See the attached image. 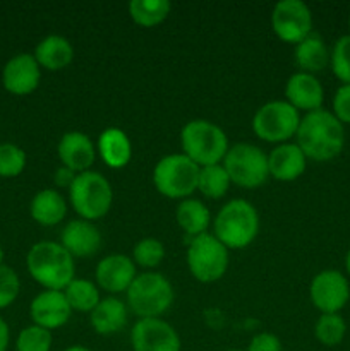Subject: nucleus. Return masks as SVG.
I'll use <instances>...</instances> for the list:
<instances>
[{
  "instance_id": "22",
  "label": "nucleus",
  "mask_w": 350,
  "mask_h": 351,
  "mask_svg": "<svg viewBox=\"0 0 350 351\" xmlns=\"http://www.w3.org/2000/svg\"><path fill=\"white\" fill-rule=\"evenodd\" d=\"M129 321V307L117 297H105L89 314V322L100 336H112L122 331Z\"/></svg>"
},
{
  "instance_id": "34",
  "label": "nucleus",
  "mask_w": 350,
  "mask_h": 351,
  "mask_svg": "<svg viewBox=\"0 0 350 351\" xmlns=\"http://www.w3.org/2000/svg\"><path fill=\"white\" fill-rule=\"evenodd\" d=\"M26 168V153L16 144H0V177H17Z\"/></svg>"
},
{
  "instance_id": "35",
  "label": "nucleus",
  "mask_w": 350,
  "mask_h": 351,
  "mask_svg": "<svg viewBox=\"0 0 350 351\" xmlns=\"http://www.w3.org/2000/svg\"><path fill=\"white\" fill-rule=\"evenodd\" d=\"M21 281L16 271L9 266H0V311L7 308L19 297Z\"/></svg>"
},
{
  "instance_id": "13",
  "label": "nucleus",
  "mask_w": 350,
  "mask_h": 351,
  "mask_svg": "<svg viewBox=\"0 0 350 351\" xmlns=\"http://www.w3.org/2000/svg\"><path fill=\"white\" fill-rule=\"evenodd\" d=\"M132 351H180V336L172 324L156 319H139L130 331Z\"/></svg>"
},
{
  "instance_id": "7",
  "label": "nucleus",
  "mask_w": 350,
  "mask_h": 351,
  "mask_svg": "<svg viewBox=\"0 0 350 351\" xmlns=\"http://www.w3.org/2000/svg\"><path fill=\"white\" fill-rule=\"evenodd\" d=\"M201 167L184 153L163 156L153 168L154 189L167 199H189L198 191Z\"/></svg>"
},
{
  "instance_id": "20",
  "label": "nucleus",
  "mask_w": 350,
  "mask_h": 351,
  "mask_svg": "<svg viewBox=\"0 0 350 351\" xmlns=\"http://www.w3.org/2000/svg\"><path fill=\"white\" fill-rule=\"evenodd\" d=\"M307 158L302 153L297 143L278 144L268 154V170L270 175L278 182H294L305 171Z\"/></svg>"
},
{
  "instance_id": "1",
  "label": "nucleus",
  "mask_w": 350,
  "mask_h": 351,
  "mask_svg": "<svg viewBox=\"0 0 350 351\" xmlns=\"http://www.w3.org/2000/svg\"><path fill=\"white\" fill-rule=\"evenodd\" d=\"M297 146L307 160L329 161L338 156L345 146V127L329 110L305 113L299 123Z\"/></svg>"
},
{
  "instance_id": "17",
  "label": "nucleus",
  "mask_w": 350,
  "mask_h": 351,
  "mask_svg": "<svg viewBox=\"0 0 350 351\" xmlns=\"http://www.w3.org/2000/svg\"><path fill=\"white\" fill-rule=\"evenodd\" d=\"M103 237L98 226L86 219H71L60 233V245L72 257L86 259L102 249Z\"/></svg>"
},
{
  "instance_id": "6",
  "label": "nucleus",
  "mask_w": 350,
  "mask_h": 351,
  "mask_svg": "<svg viewBox=\"0 0 350 351\" xmlns=\"http://www.w3.org/2000/svg\"><path fill=\"white\" fill-rule=\"evenodd\" d=\"M69 202L79 218L96 221L108 215L113 202V189L100 171L79 173L69 187Z\"/></svg>"
},
{
  "instance_id": "12",
  "label": "nucleus",
  "mask_w": 350,
  "mask_h": 351,
  "mask_svg": "<svg viewBox=\"0 0 350 351\" xmlns=\"http://www.w3.org/2000/svg\"><path fill=\"white\" fill-rule=\"evenodd\" d=\"M309 298L321 314H340L350 300L349 280L336 269L319 271L311 281Z\"/></svg>"
},
{
  "instance_id": "39",
  "label": "nucleus",
  "mask_w": 350,
  "mask_h": 351,
  "mask_svg": "<svg viewBox=\"0 0 350 351\" xmlns=\"http://www.w3.org/2000/svg\"><path fill=\"white\" fill-rule=\"evenodd\" d=\"M10 343V331L7 322L0 317V351H7Z\"/></svg>"
},
{
  "instance_id": "4",
  "label": "nucleus",
  "mask_w": 350,
  "mask_h": 351,
  "mask_svg": "<svg viewBox=\"0 0 350 351\" xmlns=\"http://www.w3.org/2000/svg\"><path fill=\"white\" fill-rule=\"evenodd\" d=\"M180 146L185 156L198 167L220 165L230 147L222 127L202 119L191 120L182 127Z\"/></svg>"
},
{
  "instance_id": "41",
  "label": "nucleus",
  "mask_w": 350,
  "mask_h": 351,
  "mask_svg": "<svg viewBox=\"0 0 350 351\" xmlns=\"http://www.w3.org/2000/svg\"><path fill=\"white\" fill-rule=\"evenodd\" d=\"M345 269H347V274L350 276V249L347 250V256H345Z\"/></svg>"
},
{
  "instance_id": "37",
  "label": "nucleus",
  "mask_w": 350,
  "mask_h": 351,
  "mask_svg": "<svg viewBox=\"0 0 350 351\" xmlns=\"http://www.w3.org/2000/svg\"><path fill=\"white\" fill-rule=\"evenodd\" d=\"M246 351H283V345L273 332H259L250 339Z\"/></svg>"
},
{
  "instance_id": "9",
  "label": "nucleus",
  "mask_w": 350,
  "mask_h": 351,
  "mask_svg": "<svg viewBox=\"0 0 350 351\" xmlns=\"http://www.w3.org/2000/svg\"><path fill=\"white\" fill-rule=\"evenodd\" d=\"M230 182L244 189L261 187L270 177L268 154L249 143H239L229 147L222 161Z\"/></svg>"
},
{
  "instance_id": "14",
  "label": "nucleus",
  "mask_w": 350,
  "mask_h": 351,
  "mask_svg": "<svg viewBox=\"0 0 350 351\" xmlns=\"http://www.w3.org/2000/svg\"><path fill=\"white\" fill-rule=\"evenodd\" d=\"M136 276L137 271L132 257L124 254H110L96 264V287L106 293H126Z\"/></svg>"
},
{
  "instance_id": "23",
  "label": "nucleus",
  "mask_w": 350,
  "mask_h": 351,
  "mask_svg": "<svg viewBox=\"0 0 350 351\" xmlns=\"http://www.w3.org/2000/svg\"><path fill=\"white\" fill-rule=\"evenodd\" d=\"M33 55L40 67L57 72L71 65L72 58H74V47L65 36L48 34L36 45Z\"/></svg>"
},
{
  "instance_id": "30",
  "label": "nucleus",
  "mask_w": 350,
  "mask_h": 351,
  "mask_svg": "<svg viewBox=\"0 0 350 351\" xmlns=\"http://www.w3.org/2000/svg\"><path fill=\"white\" fill-rule=\"evenodd\" d=\"M347 322L340 314H321L314 324V336L323 346H338L345 339Z\"/></svg>"
},
{
  "instance_id": "40",
  "label": "nucleus",
  "mask_w": 350,
  "mask_h": 351,
  "mask_svg": "<svg viewBox=\"0 0 350 351\" xmlns=\"http://www.w3.org/2000/svg\"><path fill=\"white\" fill-rule=\"evenodd\" d=\"M64 351H91V350L86 348V346H81V345H74V346H69V348H65Z\"/></svg>"
},
{
  "instance_id": "16",
  "label": "nucleus",
  "mask_w": 350,
  "mask_h": 351,
  "mask_svg": "<svg viewBox=\"0 0 350 351\" xmlns=\"http://www.w3.org/2000/svg\"><path fill=\"white\" fill-rule=\"evenodd\" d=\"M41 67L34 55L19 53L10 58L2 72L3 88L17 96L31 95L40 86Z\"/></svg>"
},
{
  "instance_id": "11",
  "label": "nucleus",
  "mask_w": 350,
  "mask_h": 351,
  "mask_svg": "<svg viewBox=\"0 0 350 351\" xmlns=\"http://www.w3.org/2000/svg\"><path fill=\"white\" fill-rule=\"evenodd\" d=\"M312 12L302 0H281L271 12V27L278 40L299 45L312 33Z\"/></svg>"
},
{
  "instance_id": "42",
  "label": "nucleus",
  "mask_w": 350,
  "mask_h": 351,
  "mask_svg": "<svg viewBox=\"0 0 350 351\" xmlns=\"http://www.w3.org/2000/svg\"><path fill=\"white\" fill-rule=\"evenodd\" d=\"M2 263H3V249L2 245H0V266H2Z\"/></svg>"
},
{
  "instance_id": "25",
  "label": "nucleus",
  "mask_w": 350,
  "mask_h": 351,
  "mask_svg": "<svg viewBox=\"0 0 350 351\" xmlns=\"http://www.w3.org/2000/svg\"><path fill=\"white\" fill-rule=\"evenodd\" d=\"M294 58L301 72H307V74L314 75L318 72L325 71L329 65V50L326 47L325 40L312 31L305 40L295 45Z\"/></svg>"
},
{
  "instance_id": "36",
  "label": "nucleus",
  "mask_w": 350,
  "mask_h": 351,
  "mask_svg": "<svg viewBox=\"0 0 350 351\" xmlns=\"http://www.w3.org/2000/svg\"><path fill=\"white\" fill-rule=\"evenodd\" d=\"M331 113L343 125H350V84H342L335 91Z\"/></svg>"
},
{
  "instance_id": "5",
  "label": "nucleus",
  "mask_w": 350,
  "mask_h": 351,
  "mask_svg": "<svg viewBox=\"0 0 350 351\" xmlns=\"http://www.w3.org/2000/svg\"><path fill=\"white\" fill-rule=\"evenodd\" d=\"M126 295L127 307L139 319L161 317L175 300L174 287L168 278L153 271L137 274Z\"/></svg>"
},
{
  "instance_id": "43",
  "label": "nucleus",
  "mask_w": 350,
  "mask_h": 351,
  "mask_svg": "<svg viewBox=\"0 0 350 351\" xmlns=\"http://www.w3.org/2000/svg\"><path fill=\"white\" fill-rule=\"evenodd\" d=\"M225 351H244V350H225Z\"/></svg>"
},
{
  "instance_id": "32",
  "label": "nucleus",
  "mask_w": 350,
  "mask_h": 351,
  "mask_svg": "<svg viewBox=\"0 0 350 351\" xmlns=\"http://www.w3.org/2000/svg\"><path fill=\"white\" fill-rule=\"evenodd\" d=\"M329 67L338 81L350 84V34H343L329 51Z\"/></svg>"
},
{
  "instance_id": "15",
  "label": "nucleus",
  "mask_w": 350,
  "mask_h": 351,
  "mask_svg": "<svg viewBox=\"0 0 350 351\" xmlns=\"http://www.w3.org/2000/svg\"><path fill=\"white\" fill-rule=\"evenodd\" d=\"M30 315L34 326L54 331L69 322L72 308L65 298L64 291L45 290L33 298L30 305Z\"/></svg>"
},
{
  "instance_id": "27",
  "label": "nucleus",
  "mask_w": 350,
  "mask_h": 351,
  "mask_svg": "<svg viewBox=\"0 0 350 351\" xmlns=\"http://www.w3.org/2000/svg\"><path fill=\"white\" fill-rule=\"evenodd\" d=\"M127 10L137 26L154 27L167 19L172 3L168 0H130Z\"/></svg>"
},
{
  "instance_id": "10",
  "label": "nucleus",
  "mask_w": 350,
  "mask_h": 351,
  "mask_svg": "<svg viewBox=\"0 0 350 351\" xmlns=\"http://www.w3.org/2000/svg\"><path fill=\"white\" fill-rule=\"evenodd\" d=\"M301 112L285 99L268 101L254 113L253 132L264 143L285 144L295 137L301 123Z\"/></svg>"
},
{
  "instance_id": "44",
  "label": "nucleus",
  "mask_w": 350,
  "mask_h": 351,
  "mask_svg": "<svg viewBox=\"0 0 350 351\" xmlns=\"http://www.w3.org/2000/svg\"><path fill=\"white\" fill-rule=\"evenodd\" d=\"M349 29H350V16H349ZM350 34V33H349Z\"/></svg>"
},
{
  "instance_id": "18",
  "label": "nucleus",
  "mask_w": 350,
  "mask_h": 351,
  "mask_svg": "<svg viewBox=\"0 0 350 351\" xmlns=\"http://www.w3.org/2000/svg\"><path fill=\"white\" fill-rule=\"evenodd\" d=\"M58 160L74 173H84L91 170L96 160V146L91 137L79 130H71L60 137L57 146Z\"/></svg>"
},
{
  "instance_id": "31",
  "label": "nucleus",
  "mask_w": 350,
  "mask_h": 351,
  "mask_svg": "<svg viewBox=\"0 0 350 351\" xmlns=\"http://www.w3.org/2000/svg\"><path fill=\"white\" fill-rule=\"evenodd\" d=\"M163 257L165 245L158 239H153V237L139 240L132 249L134 264L144 267V269H153V267L160 266Z\"/></svg>"
},
{
  "instance_id": "26",
  "label": "nucleus",
  "mask_w": 350,
  "mask_h": 351,
  "mask_svg": "<svg viewBox=\"0 0 350 351\" xmlns=\"http://www.w3.org/2000/svg\"><path fill=\"white\" fill-rule=\"evenodd\" d=\"M175 221L185 235L196 239L202 233H208L211 213L199 199L189 197L178 202L177 209H175Z\"/></svg>"
},
{
  "instance_id": "24",
  "label": "nucleus",
  "mask_w": 350,
  "mask_h": 351,
  "mask_svg": "<svg viewBox=\"0 0 350 351\" xmlns=\"http://www.w3.org/2000/svg\"><path fill=\"white\" fill-rule=\"evenodd\" d=\"M31 218L41 226H55L67 215V201L55 189H43L38 192L30 204Z\"/></svg>"
},
{
  "instance_id": "38",
  "label": "nucleus",
  "mask_w": 350,
  "mask_h": 351,
  "mask_svg": "<svg viewBox=\"0 0 350 351\" xmlns=\"http://www.w3.org/2000/svg\"><path fill=\"white\" fill-rule=\"evenodd\" d=\"M78 177V173H74L72 170H69L67 167H64V165H60V167L55 170V175H54V180H55V185L60 189H69L72 185V182H74V178Z\"/></svg>"
},
{
  "instance_id": "29",
  "label": "nucleus",
  "mask_w": 350,
  "mask_h": 351,
  "mask_svg": "<svg viewBox=\"0 0 350 351\" xmlns=\"http://www.w3.org/2000/svg\"><path fill=\"white\" fill-rule=\"evenodd\" d=\"M230 177L223 165H209L199 170L198 191L208 199H222L230 189Z\"/></svg>"
},
{
  "instance_id": "3",
  "label": "nucleus",
  "mask_w": 350,
  "mask_h": 351,
  "mask_svg": "<svg viewBox=\"0 0 350 351\" xmlns=\"http://www.w3.org/2000/svg\"><path fill=\"white\" fill-rule=\"evenodd\" d=\"M259 233L257 209L246 199H232L216 215L213 221V235L229 250L249 247Z\"/></svg>"
},
{
  "instance_id": "33",
  "label": "nucleus",
  "mask_w": 350,
  "mask_h": 351,
  "mask_svg": "<svg viewBox=\"0 0 350 351\" xmlns=\"http://www.w3.org/2000/svg\"><path fill=\"white\" fill-rule=\"evenodd\" d=\"M51 345H54L51 331L33 324L19 332L16 351H51Z\"/></svg>"
},
{
  "instance_id": "8",
  "label": "nucleus",
  "mask_w": 350,
  "mask_h": 351,
  "mask_svg": "<svg viewBox=\"0 0 350 351\" xmlns=\"http://www.w3.org/2000/svg\"><path fill=\"white\" fill-rule=\"evenodd\" d=\"M230 250L213 233H202L191 240L187 247V267L199 283H215L229 269Z\"/></svg>"
},
{
  "instance_id": "28",
  "label": "nucleus",
  "mask_w": 350,
  "mask_h": 351,
  "mask_svg": "<svg viewBox=\"0 0 350 351\" xmlns=\"http://www.w3.org/2000/svg\"><path fill=\"white\" fill-rule=\"evenodd\" d=\"M64 295L65 298H67L72 311L88 312V314H91L93 308H95L96 305L100 304V300H102L96 283L84 280V278H74V280L65 287Z\"/></svg>"
},
{
  "instance_id": "21",
  "label": "nucleus",
  "mask_w": 350,
  "mask_h": 351,
  "mask_svg": "<svg viewBox=\"0 0 350 351\" xmlns=\"http://www.w3.org/2000/svg\"><path fill=\"white\" fill-rule=\"evenodd\" d=\"M96 153L100 154L106 167L112 170H120V168H126L132 160V143L122 129L108 127L100 134Z\"/></svg>"
},
{
  "instance_id": "2",
  "label": "nucleus",
  "mask_w": 350,
  "mask_h": 351,
  "mask_svg": "<svg viewBox=\"0 0 350 351\" xmlns=\"http://www.w3.org/2000/svg\"><path fill=\"white\" fill-rule=\"evenodd\" d=\"M27 273L47 290L64 291L74 280L75 261L60 242L41 240L34 243L26 256Z\"/></svg>"
},
{
  "instance_id": "19",
  "label": "nucleus",
  "mask_w": 350,
  "mask_h": 351,
  "mask_svg": "<svg viewBox=\"0 0 350 351\" xmlns=\"http://www.w3.org/2000/svg\"><path fill=\"white\" fill-rule=\"evenodd\" d=\"M285 101L290 103L297 112L311 113L323 108L325 89L316 75L307 72H295L285 84Z\"/></svg>"
}]
</instances>
